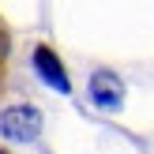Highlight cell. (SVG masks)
Listing matches in <instances>:
<instances>
[{
    "label": "cell",
    "instance_id": "1",
    "mask_svg": "<svg viewBox=\"0 0 154 154\" xmlns=\"http://www.w3.org/2000/svg\"><path fill=\"white\" fill-rule=\"evenodd\" d=\"M0 132L11 135V139H34V135L42 132V117H38V109H30V105H15V109H8L4 117H0Z\"/></svg>",
    "mask_w": 154,
    "mask_h": 154
},
{
    "label": "cell",
    "instance_id": "2",
    "mask_svg": "<svg viewBox=\"0 0 154 154\" xmlns=\"http://www.w3.org/2000/svg\"><path fill=\"white\" fill-rule=\"evenodd\" d=\"M34 64H38V72H42V75H45V79H49V83H53L57 90H68V79H64V68L57 64V57H53L49 49H38V53H34Z\"/></svg>",
    "mask_w": 154,
    "mask_h": 154
},
{
    "label": "cell",
    "instance_id": "3",
    "mask_svg": "<svg viewBox=\"0 0 154 154\" xmlns=\"http://www.w3.org/2000/svg\"><path fill=\"white\" fill-rule=\"evenodd\" d=\"M94 98L102 105H113L120 98V90H117V79L113 75H94Z\"/></svg>",
    "mask_w": 154,
    "mask_h": 154
},
{
    "label": "cell",
    "instance_id": "4",
    "mask_svg": "<svg viewBox=\"0 0 154 154\" xmlns=\"http://www.w3.org/2000/svg\"><path fill=\"white\" fill-rule=\"evenodd\" d=\"M8 57H11V42H8V26L0 19V90H4V79H8Z\"/></svg>",
    "mask_w": 154,
    "mask_h": 154
}]
</instances>
